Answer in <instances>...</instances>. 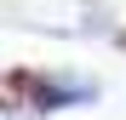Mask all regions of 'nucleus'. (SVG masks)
I'll list each match as a JSON object with an SVG mask.
<instances>
[{
  "mask_svg": "<svg viewBox=\"0 0 126 120\" xmlns=\"http://www.w3.org/2000/svg\"><path fill=\"white\" fill-rule=\"evenodd\" d=\"M12 103H29L40 120L57 114V109H86L97 103V80H80V74H23V69H12Z\"/></svg>",
  "mask_w": 126,
  "mask_h": 120,
  "instance_id": "f257e3e1",
  "label": "nucleus"
}]
</instances>
